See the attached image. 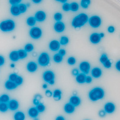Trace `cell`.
Masks as SVG:
<instances>
[{"label": "cell", "instance_id": "obj_1", "mask_svg": "<svg viewBox=\"0 0 120 120\" xmlns=\"http://www.w3.org/2000/svg\"><path fill=\"white\" fill-rule=\"evenodd\" d=\"M89 21V16L85 13H80L73 19L71 25L73 27L80 28L84 26Z\"/></svg>", "mask_w": 120, "mask_h": 120}, {"label": "cell", "instance_id": "obj_2", "mask_svg": "<svg viewBox=\"0 0 120 120\" xmlns=\"http://www.w3.org/2000/svg\"><path fill=\"white\" fill-rule=\"evenodd\" d=\"M15 27V24L12 20L8 19L0 23V30L3 32H11Z\"/></svg>", "mask_w": 120, "mask_h": 120}, {"label": "cell", "instance_id": "obj_3", "mask_svg": "<svg viewBox=\"0 0 120 120\" xmlns=\"http://www.w3.org/2000/svg\"><path fill=\"white\" fill-rule=\"evenodd\" d=\"M50 61L49 54L46 52H42L40 55L38 59V62L40 66L43 67L47 66L49 65Z\"/></svg>", "mask_w": 120, "mask_h": 120}, {"label": "cell", "instance_id": "obj_4", "mask_svg": "<svg viewBox=\"0 0 120 120\" xmlns=\"http://www.w3.org/2000/svg\"><path fill=\"white\" fill-rule=\"evenodd\" d=\"M88 22L92 27L97 29L101 25V20L99 16L93 15L89 18Z\"/></svg>", "mask_w": 120, "mask_h": 120}, {"label": "cell", "instance_id": "obj_5", "mask_svg": "<svg viewBox=\"0 0 120 120\" xmlns=\"http://www.w3.org/2000/svg\"><path fill=\"white\" fill-rule=\"evenodd\" d=\"M42 30L41 28L33 27L30 30V36L34 39H38L42 36Z\"/></svg>", "mask_w": 120, "mask_h": 120}, {"label": "cell", "instance_id": "obj_6", "mask_svg": "<svg viewBox=\"0 0 120 120\" xmlns=\"http://www.w3.org/2000/svg\"><path fill=\"white\" fill-rule=\"evenodd\" d=\"M79 68L82 73L85 74H89L90 69H91V65L88 62L84 61L80 63Z\"/></svg>", "mask_w": 120, "mask_h": 120}, {"label": "cell", "instance_id": "obj_7", "mask_svg": "<svg viewBox=\"0 0 120 120\" xmlns=\"http://www.w3.org/2000/svg\"><path fill=\"white\" fill-rule=\"evenodd\" d=\"M93 93H94L95 97H96L97 99L99 100L101 99L104 98L105 92L104 91L101 87H95L92 90H91Z\"/></svg>", "mask_w": 120, "mask_h": 120}, {"label": "cell", "instance_id": "obj_8", "mask_svg": "<svg viewBox=\"0 0 120 120\" xmlns=\"http://www.w3.org/2000/svg\"><path fill=\"white\" fill-rule=\"evenodd\" d=\"M55 74L53 71H45L43 73V78L45 82L49 83L51 80H54L55 79Z\"/></svg>", "mask_w": 120, "mask_h": 120}, {"label": "cell", "instance_id": "obj_9", "mask_svg": "<svg viewBox=\"0 0 120 120\" xmlns=\"http://www.w3.org/2000/svg\"><path fill=\"white\" fill-rule=\"evenodd\" d=\"M105 112L108 114H112L115 110V105L114 103L111 102H108L106 103L104 108Z\"/></svg>", "mask_w": 120, "mask_h": 120}, {"label": "cell", "instance_id": "obj_10", "mask_svg": "<svg viewBox=\"0 0 120 120\" xmlns=\"http://www.w3.org/2000/svg\"><path fill=\"white\" fill-rule=\"evenodd\" d=\"M34 17L36 19L37 21L42 22V21H44L45 20L46 15L44 11H37Z\"/></svg>", "mask_w": 120, "mask_h": 120}, {"label": "cell", "instance_id": "obj_11", "mask_svg": "<svg viewBox=\"0 0 120 120\" xmlns=\"http://www.w3.org/2000/svg\"><path fill=\"white\" fill-rule=\"evenodd\" d=\"M101 38L99 36V34L98 33H93L91 34L90 37V41L94 44H98L101 41Z\"/></svg>", "mask_w": 120, "mask_h": 120}, {"label": "cell", "instance_id": "obj_12", "mask_svg": "<svg viewBox=\"0 0 120 120\" xmlns=\"http://www.w3.org/2000/svg\"><path fill=\"white\" fill-rule=\"evenodd\" d=\"M60 43L59 41L56 40L51 41L49 43V49L52 51H57L59 50L60 48Z\"/></svg>", "mask_w": 120, "mask_h": 120}, {"label": "cell", "instance_id": "obj_13", "mask_svg": "<svg viewBox=\"0 0 120 120\" xmlns=\"http://www.w3.org/2000/svg\"><path fill=\"white\" fill-rule=\"evenodd\" d=\"M8 108L11 111H15L19 108V102L15 99H12L9 101L8 103Z\"/></svg>", "mask_w": 120, "mask_h": 120}, {"label": "cell", "instance_id": "obj_14", "mask_svg": "<svg viewBox=\"0 0 120 120\" xmlns=\"http://www.w3.org/2000/svg\"><path fill=\"white\" fill-rule=\"evenodd\" d=\"M54 30L57 33H61L64 31L65 25L61 21L56 22L54 25Z\"/></svg>", "mask_w": 120, "mask_h": 120}, {"label": "cell", "instance_id": "obj_15", "mask_svg": "<svg viewBox=\"0 0 120 120\" xmlns=\"http://www.w3.org/2000/svg\"><path fill=\"white\" fill-rule=\"evenodd\" d=\"M26 68H27V70L29 72L34 73L38 69V65L34 62H30L27 63Z\"/></svg>", "mask_w": 120, "mask_h": 120}, {"label": "cell", "instance_id": "obj_16", "mask_svg": "<svg viewBox=\"0 0 120 120\" xmlns=\"http://www.w3.org/2000/svg\"><path fill=\"white\" fill-rule=\"evenodd\" d=\"M91 75L93 78H99L102 75V71L101 68L98 67L93 68L91 71Z\"/></svg>", "mask_w": 120, "mask_h": 120}, {"label": "cell", "instance_id": "obj_17", "mask_svg": "<svg viewBox=\"0 0 120 120\" xmlns=\"http://www.w3.org/2000/svg\"><path fill=\"white\" fill-rule=\"evenodd\" d=\"M69 103L74 105L75 107L79 106L81 103V99L77 96H73L71 97L69 99Z\"/></svg>", "mask_w": 120, "mask_h": 120}, {"label": "cell", "instance_id": "obj_18", "mask_svg": "<svg viewBox=\"0 0 120 120\" xmlns=\"http://www.w3.org/2000/svg\"><path fill=\"white\" fill-rule=\"evenodd\" d=\"M75 107L70 103H67L64 106V110L67 114H72L74 112Z\"/></svg>", "mask_w": 120, "mask_h": 120}, {"label": "cell", "instance_id": "obj_19", "mask_svg": "<svg viewBox=\"0 0 120 120\" xmlns=\"http://www.w3.org/2000/svg\"><path fill=\"white\" fill-rule=\"evenodd\" d=\"M5 88L8 90H13L16 89V87H18V86L16 85L15 82H13L8 80L6 81V82H5L4 84Z\"/></svg>", "mask_w": 120, "mask_h": 120}, {"label": "cell", "instance_id": "obj_20", "mask_svg": "<svg viewBox=\"0 0 120 120\" xmlns=\"http://www.w3.org/2000/svg\"><path fill=\"white\" fill-rule=\"evenodd\" d=\"M28 114H29L30 117L35 119V118L37 117L38 114H39V112L36 107H32L30 108L29 111H28Z\"/></svg>", "mask_w": 120, "mask_h": 120}, {"label": "cell", "instance_id": "obj_21", "mask_svg": "<svg viewBox=\"0 0 120 120\" xmlns=\"http://www.w3.org/2000/svg\"><path fill=\"white\" fill-rule=\"evenodd\" d=\"M86 77V74H85L82 73H79V74L76 76V82L80 84H84V83L85 82Z\"/></svg>", "mask_w": 120, "mask_h": 120}, {"label": "cell", "instance_id": "obj_22", "mask_svg": "<svg viewBox=\"0 0 120 120\" xmlns=\"http://www.w3.org/2000/svg\"><path fill=\"white\" fill-rule=\"evenodd\" d=\"M14 120H25V115L22 111H17L15 113L14 115Z\"/></svg>", "mask_w": 120, "mask_h": 120}, {"label": "cell", "instance_id": "obj_23", "mask_svg": "<svg viewBox=\"0 0 120 120\" xmlns=\"http://www.w3.org/2000/svg\"><path fill=\"white\" fill-rule=\"evenodd\" d=\"M9 59L13 62H16L19 60L18 51H12L9 54Z\"/></svg>", "mask_w": 120, "mask_h": 120}, {"label": "cell", "instance_id": "obj_24", "mask_svg": "<svg viewBox=\"0 0 120 120\" xmlns=\"http://www.w3.org/2000/svg\"><path fill=\"white\" fill-rule=\"evenodd\" d=\"M11 13L14 16H18L21 14L18 6H11Z\"/></svg>", "mask_w": 120, "mask_h": 120}, {"label": "cell", "instance_id": "obj_25", "mask_svg": "<svg viewBox=\"0 0 120 120\" xmlns=\"http://www.w3.org/2000/svg\"><path fill=\"white\" fill-rule=\"evenodd\" d=\"M52 96L55 100H56V101H60L61 99L62 92L60 90L56 89L53 92Z\"/></svg>", "mask_w": 120, "mask_h": 120}, {"label": "cell", "instance_id": "obj_26", "mask_svg": "<svg viewBox=\"0 0 120 120\" xmlns=\"http://www.w3.org/2000/svg\"><path fill=\"white\" fill-rule=\"evenodd\" d=\"M10 101V97L8 94H3L0 96V103H8Z\"/></svg>", "mask_w": 120, "mask_h": 120}, {"label": "cell", "instance_id": "obj_27", "mask_svg": "<svg viewBox=\"0 0 120 120\" xmlns=\"http://www.w3.org/2000/svg\"><path fill=\"white\" fill-rule=\"evenodd\" d=\"M36 20L35 19L34 17H32V16H30V17L28 18L27 20H26V23H27V25L30 26H33L35 25L36 23Z\"/></svg>", "mask_w": 120, "mask_h": 120}, {"label": "cell", "instance_id": "obj_28", "mask_svg": "<svg viewBox=\"0 0 120 120\" xmlns=\"http://www.w3.org/2000/svg\"><path fill=\"white\" fill-rule=\"evenodd\" d=\"M79 9V5L76 2H72L70 4V10L72 11H77Z\"/></svg>", "mask_w": 120, "mask_h": 120}, {"label": "cell", "instance_id": "obj_29", "mask_svg": "<svg viewBox=\"0 0 120 120\" xmlns=\"http://www.w3.org/2000/svg\"><path fill=\"white\" fill-rule=\"evenodd\" d=\"M19 59H24L27 56V52L25 50H19L18 51Z\"/></svg>", "mask_w": 120, "mask_h": 120}, {"label": "cell", "instance_id": "obj_30", "mask_svg": "<svg viewBox=\"0 0 120 120\" xmlns=\"http://www.w3.org/2000/svg\"><path fill=\"white\" fill-rule=\"evenodd\" d=\"M8 103H0V111L2 112H5L8 111Z\"/></svg>", "mask_w": 120, "mask_h": 120}, {"label": "cell", "instance_id": "obj_31", "mask_svg": "<svg viewBox=\"0 0 120 120\" xmlns=\"http://www.w3.org/2000/svg\"><path fill=\"white\" fill-rule=\"evenodd\" d=\"M69 43V38L66 36H62L60 39V43L62 45H66Z\"/></svg>", "mask_w": 120, "mask_h": 120}, {"label": "cell", "instance_id": "obj_32", "mask_svg": "<svg viewBox=\"0 0 120 120\" xmlns=\"http://www.w3.org/2000/svg\"><path fill=\"white\" fill-rule=\"evenodd\" d=\"M53 59H54V61L56 63H61L63 60V57L61 56L58 53V54H55L54 56V57H53Z\"/></svg>", "mask_w": 120, "mask_h": 120}, {"label": "cell", "instance_id": "obj_33", "mask_svg": "<svg viewBox=\"0 0 120 120\" xmlns=\"http://www.w3.org/2000/svg\"><path fill=\"white\" fill-rule=\"evenodd\" d=\"M36 108H37V110L38 112H39V113L44 112L45 110V106L44 105L42 104L41 103H40L39 104L37 105Z\"/></svg>", "mask_w": 120, "mask_h": 120}, {"label": "cell", "instance_id": "obj_34", "mask_svg": "<svg viewBox=\"0 0 120 120\" xmlns=\"http://www.w3.org/2000/svg\"><path fill=\"white\" fill-rule=\"evenodd\" d=\"M90 3H91V1L90 0H82L81 2V6L83 8L86 9L89 7Z\"/></svg>", "mask_w": 120, "mask_h": 120}, {"label": "cell", "instance_id": "obj_35", "mask_svg": "<svg viewBox=\"0 0 120 120\" xmlns=\"http://www.w3.org/2000/svg\"><path fill=\"white\" fill-rule=\"evenodd\" d=\"M18 7H19V10L20 11L21 13H25L26 11H27V7L26 6V4H24V3H20V4L18 5Z\"/></svg>", "mask_w": 120, "mask_h": 120}, {"label": "cell", "instance_id": "obj_36", "mask_svg": "<svg viewBox=\"0 0 120 120\" xmlns=\"http://www.w3.org/2000/svg\"><path fill=\"white\" fill-rule=\"evenodd\" d=\"M34 49V46H33V44H31V43H29L27 44L25 46V50L27 52H30L32 51Z\"/></svg>", "mask_w": 120, "mask_h": 120}, {"label": "cell", "instance_id": "obj_37", "mask_svg": "<svg viewBox=\"0 0 120 120\" xmlns=\"http://www.w3.org/2000/svg\"><path fill=\"white\" fill-rule=\"evenodd\" d=\"M54 19L57 21V22H59V21H61V20L62 19V14L60 13H56L54 15Z\"/></svg>", "mask_w": 120, "mask_h": 120}, {"label": "cell", "instance_id": "obj_38", "mask_svg": "<svg viewBox=\"0 0 120 120\" xmlns=\"http://www.w3.org/2000/svg\"><path fill=\"white\" fill-rule=\"evenodd\" d=\"M18 75L16 73H12L9 76V80L13 81V82H15L16 80V79H17Z\"/></svg>", "mask_w": 120, "mask_h": 120}, {"label": "cell", "instance_id": "obj_39", "mask_svg": "<svg viewBox=\"0 0 120 120\" xmlns=\"http://www.w3.org/2000/svg\"><path fill=\"white\" fill-rule=\"evenodd\" d=\"M15 82V84L18 86L21 85L23 83V78L20 76H18Z\"/></svg>", "mask_w": 120, "mask_h": 120}, {"label": "cell", "instance_id": "obj_40", "mask_svg": "<svg viewBox=\"0 0 120 120\" xmlns=\"http://www.w3.org/2000/svg\"><path fill=\"white\" fill-rule=\"evenodd\" d=\"M108 60H109V59H108L107 55H106L105 54H103L101 56V58H100V62L103 64V63L105 62Z\"/></svg>", "mask_w": 120, "mask_h": 120}, {"label": "cell", "instance_id": "obj_41", "mask_svg": "<svg viewBox=\"0 0 120 120\" xmlns=\"http://www.w3.org/2000/svg\"><path fill=\"white\" fill-rule=\"evenodd\" d=\"M67 62L69 65H74L76 63V59L73 57H70L67 60Z\"/></svg>", "mask_w": 120, "mask_h": 120}, {"label": "cell", "instance_id": "obj_42", "mask_svg": "<svg viewBox=\"0 0 120 120\" xmlns=\"http://www.w3.org/2000/svg\"><path fill=\"white\" fill-rule=\"evenodd\" d=\"M9 2L11 6H18L20 4L21 1V0H10Z\"/></svg>", "mask_w": 120, "mask_h": 120}, {"label": "cell", "instance_id": "obj_43", "mask_svg": "<svg viewBox=\"0 0 120 120\" xmlns=\"http://www.w3.org/2000/svg\"><path fill=\"white\" fill-rule=\"evenodd\" d=\"M62 9L65 11H70V4L68 3H65L62 6Z\"/></svg>", "mask_w": 120, "mask_h": 120}, {"label": "cell", "instance_id": "obj_44", "mask_svg": "<svg viewBox=\"0 0 120 120\" xmlns=\"http://www.w3.org/2000/svg\"><path fill=\"white\" fill-rule=\"evenodd\" d=\"M111 65H112V63L109 59L108 60L104 63H103V66L106 68H110L111 67Z\"/></svg>", "mask_w": 120, "mask_h": 120}, {"label": "cell", "instance_id": "obj_45", "mask_svg": "<svg viewBox=\"0 0 120 120\" xmlns=\"http://www.w3.org/2000/svg\"><path fill=\"white\" fill-rule=\"evenodd\" d=\"M71 74H72L73 75L76 76L78 74H79V70L76 68H75V69H73L72 70V71H71Z\"/></svg>", "mask_w": 120, "mask_h": 120}, {"label": "cell", "instance_id": "obj_46", "mask_svg": "<svg viewBox=\"0 0 120 120\" xmlns=\"http://www.w3.org/2000/svg\"><path fill=\"white\" fill-rule=\"evenodd\" d=\"M45 94L48 97H51V96H52V92L50 91V90H46L45 91Z\"/></svg>", "mask_w": 120, "mask_h": 120}, {"label": "cell", "instance_id": "obj_47", "mask_svg": "<svg viewBox=\"0 0 120 120\" xmlns=\"http://www.w3.org/2000/svg\"><path fill=\"white\" fill-rule=\"evenodd\" d=\"M92 81V78H91V76H86V80H85V82L87 83V84H90Z\"/></svg>", "mask_w": 120, "mask_h": 120}, {"label": "cell", "instance_id": "obj_48", "mask_svg": "<svg viewBox=\"0 0 120 120\" xmlns=\"http://www.w3.org/2000/svg\"><path fill=\"white\" fill-rule=\"evenodd\" d=\"M59 54L61 56H62V57H63V56H64L65 55H66V50H65L64 49H60V50H59Z\"/></svg>", "mask_w": 120, "mask_h": 120}, {"label": "cell", "instance_id": "obj_49", "mask_svg": "<svg viewBox=\"0 0 120 120\" xmlns=\"http://www.w3.org/2000/svg\"><path fill=\"white\" fill-rule=\"evenodd\" d=\"M108 31L109 32V33H114L115 31V27L114 26H109V27L108 28Z\"/></svg>", "mask_w": 120, "mask_h": 120}, {"label": "cell", "instance_id": "obj_50", "mask_svg": "<svg viewBox=\"0 0 120 120\" xmlns=\"http://www.w3.org/2000/svg\"><path fill=\"white\" fill-rule=\"evenodd\" d=\"M5 62V60L4 58L2 56L0 55V66H3Z\"/></svg>", "mask_w": 120, "mask_h": 120}, {"label": "cell", "instance_id": "obj_51", "mask_svg": "<svg viewBox=\"0 0 120 120\" xmlns=\"http://www.w3.org/2000/svg\"><path fill=\"white\" fill-rule=\"evenodd\" d=\"M115 67H116V69H117L118 71H120V61H118L117 62H116Z\"/></svg>", "mask_w": 120, "mask_h": 120}, {"label": "cell", "instance_id": "obj_52", "mask_svg": "<svg viewBox=\"0 0 120 120\" xmlns=\"http://www.w3.org/2000/svg\"><path fill=\"white\" fill-rule=\"evenodd\" d=\"M105 114L106 112H105L104 110H101L99 112V116H101V117H104V116H105Z\"/></svg>", "mask_w": 120, "mask_h": 120}, {"label": "cell", "instance_id": "obj_53", "mask_svg": "<svg viewBox=\"0 0 120 120\" xmlns=\"http://www.w3.org/2000/svg\"><path fill=\"white\" fill-rule=\"evenodd\" d=\"M34 98L35 99H37L38 101H40V100H41V98H42V97H41V94H36V96H35V97H34Z\"/></svg>", "mask_w": 120, "mask_h": 120}, {"label": "cell", "instance_id": "obj_54", "mask_svg": "<svg viewBox=\"0 0 120 120\" xmlns=\"http://www.w3.org/2000/svg\"><path fill=\"white\" fill-rule=\"evenodd\" d=\"M33 104H34L35 105H36V106L40 103V101H38L37 99H35V98H34V99H33Z\"/></svg>", "mask_w": 120, "mask_h": 120}, {"label": "cell", "instance_id": "obj_55", "mask_svg": "<svg viewBox=\"0 0 120 120\" xmlns=\"http://www.w3.org/2000/svg\"><path fill=\"white\" fill-rule=\"evenodd\" d=\"M56 120H65V119L62 116H59L56 117Z\"/></svg>", "mask_w": 120, "mask_h": 120}, {"label": "cell", "instance_id": "obj_56", "mask_svg": "<svg viewBox=\"0 0 120 120\" xmlns=\"http://www.w3.org/2000/svg\"><path fill=\"white\" fill-rule=\"evenodd\" d=\"M33 2L34 3H39L41 2V0H33Z\"/></svg>", "mask_w": 120, "mask_h": 120}, {"label": "cell", "instance_id": "obj_57", "mask_svg": "<svg viewBox=\"0 0 120 120\" xmlns=\"http://www.w3.org/2000/svg\"><path fill=\"white\" fill-rule=\"evenodd\" d=\"M57 1H59L61 3H67V0H63H63H57Z\"/></svg>", "mask_w": 120, "mask_h": 120}, {"label": "cell", "instance_id": "obj_58", "mask_svg": "<svg viewBox=\"0 0 120 120\" xmlns=\"http://www.w3.org/2000/svg\"><path fill=\"white\" fill-rule=\"evenodd\" d=\"M48 84H49L50 85H53L55 84V80H51L50 81V82L48 83Z\"/></svg>", "mask_w": 120, "mask_h": 120}, {"label": "cell", "instance_id": "obj_59", "mask_svg": "<svg viewBox=\"0 0 120 120\" xmlns=\"http://www.w3.org/2000/svg\"><path fill=\"white\" fill-rule=\"evenodd\" d=\"M43 88L44 89H46L48 88L47 84H43Z\"/></svg>", "mask_w": 120, "mask_h": 120}, {"label": "cell", "instance_id": "obj_60", "mask_svg": "<svg viewBox=\"0 0 120 120\" xmlns=\"http://www.w3.org/2000/svg\"><path fill=\"white\" fill-rule=\"evenodd\" d=\"M99 36H100V37H101V38H102L104 37V34L103 33H101L99 34Z\"/></svg>", "mask_w": 120, "mask_h": 120}, {"label": "cell", "instance_id": "obj_61", "mask_svg": "<svg viewBox=\"0 0 120 120\" xmlns=\"http://www.w3.org/2000/svg\"><path fill=\"white\" fill-rule=\"evenodd\" d=\"M11 68H14L15 67V64H14V63H11Z\"/></svg>", "mask_w": 120, "mask_h": 120}, {"label": "cell", "instance_id": "obj_62", "mask_svg": "<svg viewBox=\"0 0 120 120\" xmlns=\"http://www.w3.org/2000/svg\"><path fill=\"white\" fill-rule=\"evenodd\" d=\"M26 6H27V7H29L30 6V3H27V4H26Z\"/></svg>", "mask_w": 120, "mask_h": 120}, {"label": "cell", "instance_id": "obj_63", "mask_svg": "<svg viewBox=\"0 0 120 120\" xmlns=\"http://www.w3.org/2000/svg\"><path fill=\"white\" fill-rule=\"evenodd\" d=\"M34 120H38L37 118H35V119H34Z\"/></svg>", "mask_w": 120, "mask_h": 120}]
</instances>
